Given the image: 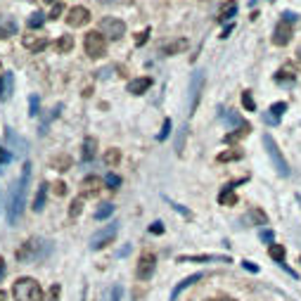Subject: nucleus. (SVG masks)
<instances>
[{"label": "nucleus", "instance_id": "nucleus-1", "mask_svg": "<svg viewBox=\"0 0 301 301\" xmlns=\"http://www.w3.org/2000/svg\"><path fill=\"white\" fill-rule=\"evenodd\" d=\"M29 178H31V164H24L22 176H19L17 185L12 187V192H10L8 221H10L12 225L19 221V216L24 214V207H26V185H29Z\"/></svg>", "mask_w": 301, "mask_h": 301}, {"label": "nucleus", "instance_id": "nucleus-2", "mask_svg": "<svg viewBox=\"0 0 301 301\" xmlns=\"http://www.w3.org/2000/svg\"><path fill=\"white\" fill-rule=\"evenodd\" d=\"M15 301H43V289L33 278H19L12 287Z\"/></svg>", "mask_w": 301, "mask_h": 301}, {"label": "nucleus", "instance_id": "nucleus-3", "mask_svg": "<svg viewBox=\"0 0 301 301\" xmlns=\"http://www.w3.org/2000/svg\"><path fill=\"white\" fill-rule=\"evenodd\" d=\"M47 252H50V242H43V239H29V242H24L22 247L17 249V261H22V263L40 261Z\"/></svg>", "mask_w": 301, "mask_h": 301}, {"label": "nucleus", "instance_id": "nucleus-4", "mask_svg": "<svg viewBox=\"0 0 301 301\" xmlns=\"http://www.w3.org/2000/svg\"><path fill=\"white\" fill-rule=\"evenodd\" d=\"M83 47H85V55H88V57L97 60V57H102V55L107 53V38H105L100 31H88L83 38Z\"/></svg>", "mask_w": 301, "mask_h": 301}, {"label": "nucleus", "instance_id": "nucleus-5", "mask_svg": "<svg viewBox=\"0 0 301 301\" xmlns=\"http://www.w3.org/2000/svg\"><path fill=\"white\" fill-rule=\"evenodd\" d=\"M263 145H266V152H268V157L273 159V164H275L278 173L282 178H287V176H289V166H287L285 157L280 155V147H278V142L273 140V135H270V133H266V135H263Z\"/></svg>", "mask_w": 301, "mask_h": 301}, {"label": "nucleus", "instance_id": "nucleus-6", "mask_svg": "<svg viewBox=\"0 0 301 301\" xmlns=\"http://www.w3.org/2000/svg\"><path fill=\"white\" fill-rule=\"evenodd\" d=\"M100 33L105 38L119 40L126 33V24L121 22V19H116V17H105L100 22Z\"/></svg>", "mask_w": 301, "mask_h": 301}, {"label": "nucleus", "instance_id": "nucleus-7", "mask_svg": "<svg viewBox=\"0 0 301 301\" xmlns=\"http://www.w3.org/2000/svg\"><path fill=\"white\" fill-rule=\"evenodd\" d=\"M116 232H119V223H109L105 225L102 230H97L93 235V239H90V249H102V247H107V244H112V239L116 237Z\"/></svg>", "mask_w": 301, "mask_h": 301}, {"label": "nucleus", "instance_id": "nucleus-8", "mask_svg": "<svg viewBox=\"0 0 301 301\" xmlns=\"http://www.w3.org/2000/svg\"><path fill=\"white\" fill-rule=\"evenodd\" d=\"M157 268V259L155 254H142L138 259V266H135V278L138 280H149L152 278V273Z\"/></svg>", "mask_w": 301, "mask_h": 301}, {"label": "nucleus", "instance_id": "nucleus-9", "mask_svg": "<svg viewBox=\"0 0 301 301\" xmlns=\"http://www.w3.org/2000/svg\"><path fill=\"white\" fill-rule=\"evenodd\" d=\"M204 88V71H194L190 78V114H192L197 105H199V95Z\"/></svg>", "mask_w": 301, "mask_h": 301}, {"label": "nucleus", "instance_id": "nucleus-10", "mask_svg": "<svg viewBox=\"0 0 301 301\" xmlns=\"http://www.w3.org/2000/svg\"><path fill=\"white\" fill-rule=\"evenodd\" d=\"M292 40V22H287V19H280L278 26H275V31H273V43L275 45H287Z\"/></svg>", "mask_w": 301, "mask_h": 301}, {"label": "nucleus", "instance_id": "nucleus-11", "mask_svg": "<svg viewBox=\"0 0 301 301\" xmlns=\"http://www.w3.org/2000/svg\"><path fill=\"white\" fill-rule=\"evenodd\" d=\"M90 22V12L83 8V5H76V8H71L69 10V15H67V24L69 26H83V24Z\"/></svg>", "mask_w": 301, "mask_h": 301}, {"label": "nucleus", "instance_id": "nucleus-12", "mask_svg": "<svg viewBox=\"0 0 301 301\" xmlns=\"http://www.w3.org/2000/svg\"><path fill=\"white\" fill-rule=\"evenodd\" d=\"M100 185H102V180L97 176H88L81 183V197H95V194L100 192Z\"/></svg>", "mask_w": 301, "mask_h": 301}, {"label": "nucleus", "instance_id": "nucleus-13", "mask_svg": "<svg viewBox=\"0 0 301 301\" xmlns=\"http://www.w3.org/2000/svg\"><path fill=\"white\" fill-rule=\"evenodd\" d=\"M187 47H190V40H187V38H173L171 43H166V45L162 47V53L166 55V57H171V55L185 53Z\"/></svg>", "mask_w": 301, "mask_h": 301}, {"label": "nucleus", "instance_id": "nucleus-14", "mask_svg": "<svg viewBox=\"0 0 301 301\" xmlns=\"http://www.w3.org/2000/svg\"><path fill=\"white\" fill-rule=\"evenodd\" d=\"M149 88H152V78L140 76V78H133L131 83H128V93L131 95H142V93H147Z\"/></svg>", "mask_w": 301, "mask_h": 301}, {"label": "nucleus", "instance_id": "nucleus-15", "mask_svg": "<svg viewBox=\"0 0 301 301\" xmlns=\"http://www.w3.org/2000/svg\"><path fill=\"white\" fill-rule=\"evenodd\" d=\"M199 280H202V273H194V275H190V278L180 280V282H178V285H176V289L171 292V301H176L178 296H180V292H185L187 287H192L194 282H199Z\"/></svg>", "mask_w": 301, "mask_h": 301}, {"label": "nucleus", "instance_id": "nucleus-16", "mask_svg": "<svg viewBox=\"0 0 301 301\" xmlns=\"http://www.w3.org/2000/svg\"><path fill=\"white\" fill-rule=\"evenodd\" d=\"M17 33V22L12 17H0V38H10Z\"/></svg>", "mask_w": 301, "mask_h": 301}, {"label": "nucleus", "instance_id": "nucleus-17", "mask_svg": "<svg viewBox=\"0 0 301 301\" xmlns=\"http://www.w3.org/2000/svg\"><path fill=\"white\" fill-rule=\"evenodd\" d=\"M178 261L180 263H185V261H228L230 263V259H228V256L209 254V256H178Z\"/></svg>", "mask_w": 301, "mask_h": 301}, {"label": "nucleus", "instance_id": "nucleus-18", "mask_svg": "<svg viewBox=\"0 0 301 301\" xmlns=\"http://www.w3.org/2000/svg\"><path fill=\"white\" fill-rule=\"evenodd\" d=\"M235 12H237V3H223V5H221V10H218V19H221V22H228V19H230V17H235Z\"/></svg>", "mask_w": 301, "mask_h": 301}, {"label": "nucleus", "instance_id": "nucleus-19", "mask_svg": "<svg viewBox=\"0 0 301 301\" xmlns=\"http://www.w3.org/2000/svg\"><path fill=\"white\" fill-rule=\"evenodd\" d=\"M8 95H12V74H3L0 76V100H8Z\"/></svg>", "mask_w": 301, "mask_h": 301}, {"label": "nucleus", "instance_id": "nucleus-20", "mask_svg": "<svg viewBox=\"0 0 301 301\" xmlns=\"http://www.w3.org/2000/svg\"><path fill=\"white\" fill-rule=\"evenodd\" d=\"M244 221H249V223H254V225H266L268 223V216L263 214L261 209H249V214Z\"/></svg>", "mask_w": 301, "mask_h": 301}, {"label": "nucleus", "instance_id": "nucleus-21", "mask_svg": "<svg viewBox=\"0 0 301 301\" xmlns=\"http://www.w3.org/2000/svg\"><path fill=\"white\" fill-rule=\"evenodd\" d=\"M95 149H97V140H95L93 135H88V138L83 140V159L85 162H90L95 157Z\"/></svg>", "mask_w": 301, "mask_h": 301}, {"label": "nucleus", "instance_id": "nucleus-22", "mask_svg": "<svg viewBox=\"0 0 301 301\" xmlns=\"http://www.w3.org/2000/svg\"><path fill=\"white\" fill-rule=\"evenodd\" d=\"M45 197H47V183H40L38 192H36V199H33V211H43V207H45Z\"/></svg>", "mask_w": 301, "mask_h": 301}, {"label": "nucleus", "instance_id": "nucleus-23", "mask_svg": "<svg viewBox=\"0 0 301 301\" xmlns=\"http://www.w3.org/2000/svg\"><path fill=\"white\" fill-rule=\"evenodd\" d=\"M249 131H252V126L244 124V126H239V128H237L235 133H228V135H225L223 140H225V142H237L239 138H244V135H249Z\"/></svg>", "mask_w": 301, "mask_h": 301}, {"label": "nucleus", "instance_id": "nucleus-24", "mask_svg": "<svg viewBox=\"0 0 301 301\" xmlns=\"http://www.w3.org/2000/svg\"><path fill=\"white\" fill-rule=\"evenodd\" d=\"M218 202H221L223 207H232V204L237 202V194L232 192V187H228V185H225V190H223V192H221V194H218Z\"/></svg>", "mask_w": 301, "mask_h": 301}, {"label": "nucleus", "instance_id": "nucleus-25", "mask_svg": "<svg viewBox=\"0 0 301 301\" xmlns=\"http://www.w3.org/2000/svg\"><path fill=\"white\" fill-rule=\"evenodd\" d=\"M268 254H270V259H273V261L285 263V247H282V244H275V242H273V244L268 247Z\"/></svg>", "mask_w": 301, "mask_h": 301}, {"label": "nucleus", "instance_id": "nucleus-26", "mask_svg": "<svg viewBox=\"0 0 301 301\" xmlns=\"http://www.w3.org/2000/svg\"><path fill=\"white\" fill-rule=\"evenodd\" d=\"M275 78H278V81H294V78H296V69H294L292 64H285V67H280Z\"/></svg>", "mask_w": 301, "mask_h": 301}, {"label": "nucleus", "instance_id": "nucleus-27", "mask_svg": "<svg viewBox=\"0 0 301 301\" xmlns=\"http://www.w3.org/2000/svg\"><path fill=\"white\" fill-rule=\"evenodd\" d=\"M119 162H121V152H119V149H107V152H105V164H107L109 169H114Z\"/></svg>", "mask_w": 301, "mask_h": 301}, {"label": "nucleus", "instance_id": "nucleus-28", "mask_svg": "<svg viewBox=\"0 0 301 301\" xmlns=\"http://www.w3.org/2000/svg\"><path fill=\"white\" fill-rule=\"evenodd\" d=\"M24 45L29 47L31 53H40L43 47L47 45V40L45 38H38V40H33V38H24Z\"/></svg>", "mask_w": 301, "mask_h": 301}, {"label": "nucleus", "instance_id": "nucleus-29", "mask_svg": "<svg viewBox=\"0 0 301 301\" xmlns=\"http://www.w3.org/2000/svg\"><path fill=\"white\" fill-rule=\"evenodd\" d=\"M287 112V102H275V105H270L268 114L273 116V119H280V116Z\"/></svg>", "mask_w": 301, "mask_h": 301}, {"label": "nucleus", "instance_id": "nucleus-30", "mask_svg": "<svg viewBox=\"0 0 301 301\" xmlns=\"http://www.w3.org/2000/svg\"><path fill=\"white\" fill-rule=\"evenodd\" d=\"M43 22H45V15H43V12H33V15L29 17V29H40Z\"/></svg>", "mask_w": 301, "mask_h": 301}, {"label": "nucleus", "instance_id": "nucleus-31", "mask_svg": "<svg viewBox=\"0 0 301 301\" xmlns=\"http://www.w3.org/2000/svg\"><path fill=\"white\" fill-rule=\"evenodd\" d=\"M71 47H74V38L71 36H62V38L57 40V50L60 53H69Z\"/></svg>", "mask_w": 301, "mask_h": 301}, {"label": "nucleus", "instance_id": "nucleus-32", "mask_svg": "<svg viewBox=\"0 0 301 301\" xmlns=\"http://www.w3.org/2000/svg\"><path fill=\"white\" fill-rule=\"evenodd\" d=\"M112 214H114V204H102V207L95 211V218H97V221H102V218L112 216Z\"/></svg>", "mask_w": 301, "mask_h": 301}, {"label": "nucleus", "instance_id": "nucleus-33", "mask_svg": "<svg viewBox=\"0 0 301 301\" xmlns=\"http://www.w3.org/2000/svg\"><path fill=\"white\" fill-rule=\"evenodd\" d=\"M53 166L57 171H67L71 166V159L69 157H57V159H53Z\"/></svg>", "mask_w": 301, "mask_h": 301}, {"label": "nucleus", "instance_id": "nucleus-34", "mask_svg": "<svg viewBox=\"0 0 301 301\" xmlns=\"http://www.w3.org/2000/svg\"><path fill=\"white\" fill-rule=\"evenodd\" d=\"M83 211V197H78V199H74L71 202V209H69V216L71 218H76L78 214Z\"/></svg>", "mask_w": 301, "mask_h": 301}, {"label": "nucleus", "instance_id": "nucleus-35", "mask_svg": "<svg viewBox=\"0 0 301 301\" xmlns=\"http://www.w3.org/2000/svg\"><path fill=\"white\" fill-rule=\"evenodd\" d=\"M223 119H225V121H230L232 126H237V128H239V126H244V124H247V121H242V119H239L237 114H232L230 109H228V112H223Z\"/></svg>", "mask_w": 301, "mask_h": 301}, {"label": "nucleus", "instance_id": "nucleus-36", "mask_svg": "<svg viewBox=\"0 0 301 301\" xmlns=\"http://www.w3.org/2000/svg\"><path fill=\"white\" fill-rule=\"evenodd\" d=\"M242 159V152H221L218 155V162H237Z\"/></svg>", "mask_w": 301, "mask_h": 301}, {"label": "nucleus", "instance_id": "nucleus-37", "mask_svg": "<svg viewBox=\"0 0 301 301\" xmlns=\"http://www.w3.org/2000/svg\"><path fill=\"white\" fill-rule=\"evenodd\" d=\"M242 105H244L249 112H254V109H256V102H254V97H252V93H249V90H244V93H242Z\"/></svg>", "mask_w": 301, "mask_h": 301}, {"label": "nucleus", "instance_id": "nucleus-38", "mask_svg": "<svg viewBox=\"0 0 301 301\" xmlns=\"http://www.w3.org/2000/svg\"><path fill=\"white\" fill-rule=\"evenodd\" d=\"M105 183H107L112 190H116V187L121 185V178L116 176V173H107V176H105Z\"/></svg>", "mask_w": 301, "mask_h": 301}, {"label": "nucleus", "instance_id": "nucleus-39", "mask_svg": "<svg viewBox=\"0 0 301 301\" xmlns=\"http://www.w3.org/2000/svg\"><path fill=\"white\" fill-rule=\"evenodd\" d=\"M57 296H60V285H53L47 296H43V301H57Z\"/></svg>", "mask_w": 301, "mask_h": 301}, {"label": "nucleus", "instance_id": "nucleus-40", "mask_svg": "<svg viewBox=\"0 0 301 301\" xmlns=\"http://www.w3.org/2000/svg\"><path fill=\"white\" fill-rule=\"evenodd\" d=\"M29 114H31V116L38 114V95H31V102H29Z\"/></svg>", "mask_w": 301, "mask_h": 301}, {"label": "nucleus", "instance_id": "nucleus-41", "mask_svg": "<svg viewBox=\"0 0 301 301\" xmlns=\"http://www.w3.org/2000/svg\"><path fill=\"white\" fill-rule=\"evenodd\" d=\"M64 12V8H62V3H55L53 5V12H50V19H57V17Z\"/></svg>", "mask_w": 301, "mask_h": 301}, {"label": "nucleus", "instance_id": "nucleus-42", "mask_svg": "<svg viewBox=\"0 0 301 301\" xmlns=\"http://www.w3.org/2000/svg\"><path fill=\"white\" fill-rule=\"evenodd\" d=\"M169 131H171V119H166V121H164L162 133H159V140H166V138H169Z\"/></svg>", "mask_w": 301, "mask_h": 301}, {"label": "nucleus", "instance_id": "nucleus-43", "mask_svg": "<svg viewBox=\"0 0 301 301\" xmlns=\"http://www.w3.org/2000/svg\"><path fill=\"white\" fill-rule=\"evenodd\" d=\"M185 131H187V126H183V131H180V135H178V142H176L178 152H183V138H185Z\"/></svg>", "mask_w": 301, "mask_h": 301}, {"label": "nucleus", "instance_id": "nucleus-44", "mask_svg": "<svg viewBox=\"0 0 301 301\" xmlns=\"http://www.w3.org/2000/svg\"><path fill=\"white\" fill-rule=\"evenodd\" d=\"M10 159H12V155H10L5 147H0V164H8Z\"/></svg>", "mask_w": 301, "mask_h": 301}, {"label": "nucleus", "instance_id": "nucleus-45", "mask_svg": "<svg viewBox=\"0 0 301 301\" xmlns=\"http://www.w3.org/2000/svg\"><path fill=\"white\" fill-rule=\"evenodd\" d=\"M53 190H55V194H60V197H62V194H67V185H64V183H55Z\"/></svg>", "mask_w": 301, "mask_h": 301}, {"label": "nucleus", "instance_id": "nucleus-46", "mask_svg": "<svg viewBox=\"0 0 301 301\" xmlns=\"http://www.w3.org/2000/svg\"><path fill=\"white\" fill-rule=\"evenodd\" d=\"M149 230L155 232V235H162V232H164V223H162V221H157V223L149 225Z\"/></svg>", "mask_w": 301, "mask_h": 301}, {"label": "nucleus", "instance_id": "nucleus-47", "mask_svg": "<svg viewBox=\"0 0 301 301\" xmlns=\"http://www.w3.org/2000/svg\"><path fill=\"white\" fill-rule=\"evenodd\" d=\"M119 294H121V289H119V287H114V289H112V294H109V301H119Z\"/></svg>", "mask_w": 301, "mask_h": 301}, {"label": "nucleus", "instance_id": "nucleus-48", "mask_svg": "<svg viewBox=\"0 0 301 301\" xmlns=\"http://www.w3.org/2000/svg\"><path fill=\"white\" fill-rule=\"evenodd\" d=\"M147 36H149V29H145V31H142V33L138 36V45H142V43H145Z\"/></svg>", "mask_w": 301, "mask_h": 301}, {"label": "nucleus", "instance_id": "nucleus-49", "mask_svg": "<svg viewBox=\"0 0 301 301\" xmlns=\"http://www.w3.org/2000/svg\"><path fill=\"white\" fill-rule=\"evenodd\" d=\"M242 266H244L247 270H252V273H256V270H259V266H256V263H252V261H244Z\"/></svg>", "mask_w": 301, "mask_h": 301}, {"label": "nucleus", "instance_id": "nucleus-50", "mask_svg": "<svg viewBox=\"0 0 301 301\" xmlns=\"http://www.w3.org/2000/svg\"><path fill=\"white\" fill-rule=\"evenodd\" d=\"M3 275H5V261L0 259V280H3Z\"/></svg>", "mask_w": 301, "mask_h": 301}, {"label": "nucleus", "instance_id": "nucleus-51", "mask_svg": "<svg viewBox=\"0 0 301 301\" xmlns=\"http://www.w3.org/2000/svg\"><path fill=\"white\" fill-rule=\"evenodd\" d=\"M207 301H237V299H232V296H223V299H207Z\"/></svg>", "mask_w": 301, "mask_h": 301}, {"label": "nucleus", "instance_id": "nucleus-52", "mask_svg": "<svg viewBox=\"0 0 301 301\" xmlns=\"http://www.w3.org/2000/svg\"><path fill=\"white\" fill-rule=\"evenodd\" d=\"M5 299H8V294H5L3 289H0V301H5Z\"/></svg>", "mask_w": 301, "mask_h": 301}, {"label": "nucleus", "instance_id": "nucleus-53", "mask_svg": "<svg viewBox=\"0 0 301 301\" xmlns=\"http://www.w3.org/2000/svg\"><path fill=\"white\" fill-rule=\"evenodd\" d=\"M45 3H55V0H45Z\"/></svg>", "mask_w": 301, "mask_h": 301}, {"label": "nucleus", "instance_id": "nucleus-54", "mask_svg": "<svg viewBox=\"0 0 301 301\" xmlns=\"http://www.w3.org/2000/svg\"><path fill=\"white\" fill-rule=\"evenodd\" d=\"M299 57H301V50H299Z\"/></svg>", "mask_w": 301, "mask_h": 301}]
</instances>
